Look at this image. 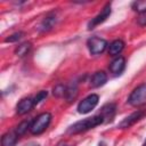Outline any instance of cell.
<instances>
[{
	"instance_id": "cell-1",
	"label": "cell",
	"mask_w": 146,
	"mask_h": 146,
	"mask_svg": "<svg viewBox=\"0 0 146 146\" xmlns=\"http://www.w3.org/2000/svg\"><path fill=\"white\" fill-rule=\"evenodd\" d=\"M102 123H104V117L100 114H97V115H94L91 117H87L84 120H81V121L75 122L74 124H72L71 127H68V129H67L66 132L70 133V135L81 133V132L88 131L90 129H94L95 127H97V125H99Z\"/></svg>"
},
{
	"instance_id": "cell-2",
	"label": "cell",
	"mask_w": 146,
	"mask_h": 146,
	"mask_svg": "<svg viewBox=\"0 0 146 146\" xmlns=\"http://www.w3.org/2000/svg\"><path fill=\"white\" fill-rule=\"evenodd\" d=\"M50 122H51V114L49 112L41 113L32 120L31 127H30V132L32 135H36V136L41 135L42 132H44L47 130Z\"/></svg>"
},
{
	"instance_id": "cell-3",
	"label": "cell",
	"mask_w": 146,
	"mask_h": 146,
	"mask_svg": "<svg viewBox=\"0 0 146 146\" xmlns=\"http://www.w3.org/2000/svg\"><path fill=\"white\" fill-rule=\"evenodd\" d=\"M128 103L133 107H139L146 104V83L139 84L131 91Z\"/></svg>"
},
{
	"instance_id": "cell-4",
	"label": "cell",
	"mask_w": 146,
	"mask_h": 146,
	"mask_svg": "<svg viewBox=\"0 0 146 146\" xmlns=\"http://www.w3.org/2000/svg\"><path fill=\"white\" fill-rule=\"evenodd\" d=\"M99 102V96L97 94H91L89 96H87L86 98H83L79 105H78V112L80 114H87L89 112H91L98 104Z\"/></svg>"
},
{
	"instance_id": "cell-5",
	"label": "cell",
	"mask_w": 146,
	"mask_h": 146,
	"mask_svg": "<svg viewBox=\"0 0 146 146\" xmlns=\"http://www.w3.org/2000/svg\"><path fill=\"white\" fill-rule=\"evenodd\" d=\"M88 49L91 55H99L105 51V49L108 47V43L105 39L98 38V36H91L87 41Z\"/></svg>"
},
{
	"instance_id": "cell-6",
	"label": "cell",
	"mask_w": 146,
	"mask_h": 146,
	"mask_svg": "<svg viewBox=\"0 0 146 146\" xmlns=\"http://www.w3.org/2000/svg\"><path fill=\"white\" fill-rule=\"evenodd\" d=\"M146 115V111L145 110H138L133 113H131L130 115H128L127 117H124L117 125V128L120 129H128L131 125H133L136 122H138L139 120H141L144 116Z\"/></svg>"
},
{
	"instance_id": "cell-7",
	"label": "cell",
	"mask_w": 146,
	"mask_h": 146,
	"mask_svg": "<svg viewBox=\"0 0 146 146\" xmlns=\"http://www.w3.org/2000/svg\"><path fill=\"white\" fill-rule=\"evenodd\" d=\"M111 13H112L111 3H106V5L104 6V8L102 9V11H100L97 16H95V17L89 22V24H88V30H92V29H95L97 25L104 23V22L110 17Z\"/></svg>"
},
{
	"instance_id": "cell-8",
	"label": "cell",
	"mask_w": 146,
	"mask_h": 146,
	"mask_svg": "<svg viewBox=\"0 0 146 146\" xmlns=\"http://www.w3.org/2000/svg\"><path fill=\"white\" fill-rule=\"evenodd\" d=\"M108 68H110V72H111L112 74H114V75H120V74L124 71V68H125V59H124V57H122V56L115 57V58L111 62Z\"/></svg>"
},
{
	"instance_id": "cell-9",
	"label": "cell",
	"mask_w": 146,
	"mask_h": 146,
	"mask_svg": "<svg viewBox=\"0 0 146 146\" xmlns=\"http://www.w3.org/2000/svg\"><path fill=\"white\" fill-rule=\"evenodd\" d=\"M33 106H35L34 102H33V98H30V97L23 98L16 105V113L18 115H24V114L29 113L33 108Z\"/></svg>"
},
{
	"instance_id": "cell-10",
	"label": "cell",
	"mask_w": 146,
	"mask_h": 146,
	"mask_svg": "<svg viewBox=\"0 0 146 146\" xmlns=\"http://www.w3.org/2000/svg\"><path fill=\"white\" fill-rule=\"evenodd\" d=\"M56 21H57V17H56V15H55L54 13L48 14V15L42 19V22L40 23V25H39L38 30H39L41 33L48 32V31H50V30L55 26Z\"/></svg>"
},
{
	"instance_id": "cell-11",
	"label": "cell",
	"mask_w": 146,
	"mask_h": 146,
	"mask_svg": "<svg viewBox=\"0 0 146 146\" xmlns=\"http://www.w3.org/2000/svg\"><path fill=\"white\" fill-rule=\"evenodd\" d=\"M115 112H116V105L114 103H108L102 107L99 114L104 117V123H107V122L113 121Z\"/></svg>"
},
{
	"instance_id": "cell-12",
	"label": "cell",
	"mask_w": 146,
	"mask_h": 146,
	"mask_svg": "<svg viewBox=\"0 0 146 146\" xmlns=\"http://www.w3.org/2000/svg\"><path fill=\"white\" fill-rule=\"evenodd\" d=\"M107 81V74L104 71H97L96 73H94L90 78L89 84L91 88H99L102 86H104Z\"/></svg>"
},
{
	"instance_id": "cell-13",
	"label": "cell",
	"mask_w": 146,
	"mask_h": 146,
	"mask_svg": "<svg viewBox=\"0 0 146 146\" xmlns=\"http://www.w3.org/2000/svg\"><path fill=\"white\" fill-rule=\"evenodd\" d=\"M124 42L122 41V40H120V39H117V40H114V41H112L111 43H110V46H108V54L111 55V56H117L119 54H121V51L124 49Z\"/></svg>"
},
{
	"instance_id": "cell-14",
	"label": "cell",
	"mask_w": 146,
	"mask_h": 146,
	"mask_svg": "<svg viewBox=\"0 0 146 146\" xmlns=\"http://www.w3.org/2000/svg\"><path fill=\"white\" fill-rule=\"evenodd\" d=\"M18 140V136L15 131L6 132L1 138V146H15Z\"/></svg>"
},
{
	"instance_id": "cell-15",
	"label": "cell",
	"mask_w": 146,
	"mask_h": 146,
	"mask_svg": "<svg viewBox=\"0 0 146 146\" xmlns=\"http://www.w3.org/2000/svg\"><path fill=\"white\" fill-rule=\"evenodd\" d=\"M32 48V43L26 41V42H23L21 44H18L15 49V55H17L18 57H24L25 55L29 54V51L31 50Z\"/></svg>"
},
{
	"instance_id": "cell-16",
	"label": "cell",
	"mask_w": 146,
	"mask_h": 146,
	"mask_svg": "<svg viewBox=\"0 0 146 146\" xmlns=\"http://www.w3.org/2000/svg\"><path fill=\"white\" fill-rule=\"evenodd\" d=\"M31 122L32 121H29V120H25V121H22L16 128H15V132L17 133V136H23L24 133H26L27 130H30V127H31Z\"/></svg>"
},
{
	"instance_id": "cell-17",
	"label": "cell",
	"mask_w": 146,
	"mask_h": 146,
	"mask_svg": "<svg viewBox=\"0 0 146 146\" xmlns=\"http://www.w3.org/2000/svg\"><path fill=\"white\" fill-rule=\"evenodd\" d=\"M78 96V87L75 83L73 84H70L67 87V90H66V95H65V98L67 99V102H72Z\"/></svg>"
},
{
	"instance_id": "cell-18",
	"label": "cell",
	"mask_w": 146,
	"mask_h": 146,
	"mask_svg": "<svg viewBox=\"0 0 146 146\" xmlns=\"http://www.w3.org/2000/svg\"><path fill=\"white\" fill-rule=\"evenodd\" d=\"M66 90H67V87L64 86V84H62V83H59V84H57V86L54 87V89H52V94H54L55 97H57V98H62V97H65V95H66Z\"/></svg>"
},
{
	"instance_id": "cell-19",
	"label": "cell",
	"mask_w": 146,
	"mask_h": 146,
	"mask_svg": "<svg viewBox=\"0 0 146 146\" xmlns=\"http://www.w3.org/2000/svg\"><path fill=\"white\" fill-rule=\"evenodd\" d=\"M131 8L138 14H146V1H135L131 5Z\"/></svg>"
},
{
	"instance_id": "cell-20",
	"label": "cell",
	"mask_w": 146,
	"mask_h": 146,
	"mask_svg": "<svg viewBox=\"0 0 146 146\" xmlns=\"http://www.w3.org/2000/svg\"><path fill=\"white\" fill-rule=\"evenodd\" d=\"M24 32H22V31H18V32H15V33H13V34H10V35H8L6 39H5V42H10V43H13V42H17L18 40H21L23 36H24Z\"/></svg>"
},
{
	"instance_id": "cell-21",
	"label": "cell",
	"mask_w": 146,
	"mask_h": 146,
	"mask_svg": "<svg viewBox=\"0 0 146 146\" xmlns=\"http://www.w3.org/2000/svg\"><path fill=\"white\" fill-rule=\"evenodd\" d=\"M48 96V92L46 90H41L40 92L36 94V96L33 98V102H34V105H38L39 103H41L42 100H44Z\"/></svg>"
},
{
	"instance_id": "cell-22",
	"label": "cell",
	"mask_w": 146,
	"mask_h": 146,
	"mask_svg": "<svg viewBox=\"0 0 146 146\" xmlns=\"http://www.w3.org/2000/svg\"><path fill=\"white\" fill-rule=\"evenodd\" d=\"M137 22H138V24H139L140 26H145V25H146V14H141V15L138 17Z\"/></svg>"
},
{
	"instance_id": "cell-23",
	"label": "cell",
	"mask_w": 146,
	"mask_h": 146,
	"mask_svg": "<svg viewBox=\"0 0 146 146\" xmlns=\"http://www.w3.org/2000/svg\"><path fill=\"white\" fill-rule=\"evenodd\" d=\"M24 146H40L38 143H34V141H31V143H29V144H26V145H24Z\"/></svg>"
},
{
	"instance_id": "cell-24",
	"label": "cell",
	"mask_w": 146,
	"mask_h": 146,
	"mask_svg": "<svg viewBox=\"0 0 146 146\" xmlns=\"http://www.w3.org/2000/svg\"><path fill=\"white\" fill-rule=\"evenodd\" d=\"M98 146H105V144L104 143H99V145Z\"/></svg>"
},
{
	"instance_id": "cell-25",
	"label": "cell",
	"mask_w": 146,
	"mask_h": 146,
	"mask_svg": "<svg viewBox=\"0 0 146 146\" xmlns=\"http://www.w3.org/2000/svg\"><path fill=\"white\" fill-rule=\"evenodd\" d=\"M143 146H146V139H145V141H144V144H143Z\"/></svg>"
}]
</instances>
